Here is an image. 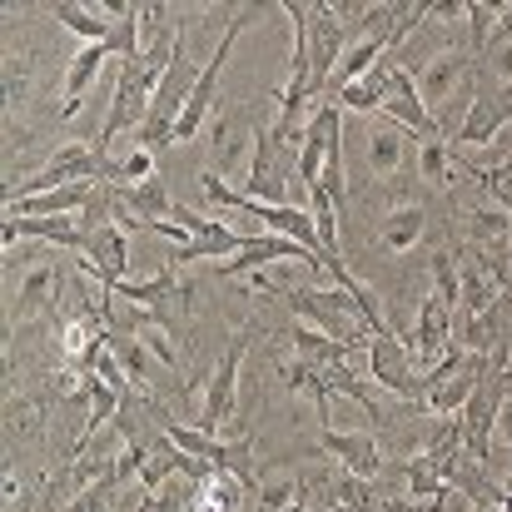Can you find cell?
I'll list each match as a JSON object with an SVG mask.
<instances>
[{
    "label": "cell",
    "mask_w": 512,
    "mask_h": 512,
    "mask_svg": "<svg viewBox=\"0 0 512 512\" xmlns=\"http://www.w3.org/2000/svg\"><path fill=\"white\" fill-rule=\"evenodd\" d=\"M284 259L304 264L309 274L329 269V264H324L319 254H309L304 244H294V239H284V234H249V239H244V249H239L234 259L214 264V274H219V279H239V274H264L269 264H284Z\"/></svg>",
    "instance_id": "cell-8"
},
{
    "label": "cell",
    "mask_w": 512,
    "mask_h": 512,
    "mask_svg": "<svg viewBox=\"0 0 512 512\" xmlns=\"http://www.w3.org/2000/svg\"><path fill=\"white\" fill-rule=\"evenodd\" d=\"M428 239V209L423 204H393L378 219V244L388 254H413Z\"/></svg>",
    "instance_id": "cell-15"
},
{
    "label": "cell",
    "mask_w": 512,
    "mask_h": 512,
    "mask_svg": "<svg viewBox=\"0 0 512 512\" xmlns=\"http://www.w3.org/2000/svg\"><path fill=\"white\" fill-rule=\"evenodd\" d=\"M304 35H309V60H314V85H319V100H324L343 50H348V25L339 20V5H324V0L304 5Z\"/></svg>",
    "instance_id": "cell-7"
},
{
    "label": "cell",
    "mask_w": 512,
    "mask_h": 512,
    "mask_svg": "<svg viewBox=\"0 0 512 512\" xmlns=\"http://www.w3.org/2000/svg\"><path fill=\"white\" fill-rule=\"evenodd\" d=\"M418 174H423V184H433V189H453V145H448L443 135L418 140Z\"/></svg>",
    "instance_id": "cell-21"
},
{
    "label": "cell",
    "mask_w": 512,
    "mask_h": 512,
    "mask_svg": "<svg viewBox=\"0 0 512 512\" xmlns=\"http://www.w3.org/2000/svg\"><path fill=\"white\" fill-rule=\"evenodd\" d=\"M468 75H473V55H468L463 45H443V50H433V55L418 65L413 80H418V95H423L428 115L438 120V130H443V120H448V110H453V90H463Z\"/></svg>",
    "instance_id": "cell-4"
},
{
    "label": "cell",
    "mask_w": 512,
    "mask_h": 512,
    "mask_svg": "<svg viewBox=\"0 0 512 512\" xmlns=\"http://www.w3.org/2000/svg\"><path fill=\"white\" fill-rule=\"evenodd\" d=\"M433 294L458 314V304H463V274H458V254H448V249H433Z\"/></svg>",
    "instance_id": "cell-24"
},
{
    "label": "cell",
    "mask_w": 512,
    "mask_h": 512,
    "mask_svg": "<svg viewBox=\"0 0 512 512\" xmlns=\"http://www.w3.org/2000/svg\"><path fill=\"white\" fill-rule=\"evenodd\" d=\"M5 428L35 438V433H40V408H35L25 393H10V403H5Z\"/></svg>",
    "instance_id": "cell-27"
},
{
    "label": "cell",
    "mask_w": 512,
    "mask_h": 512,
    "mask_svg": "<svg viewBox=\"0 0 512 512\" xmlns=\"http://www.w3.org/2000/svg\"><path fill=\"white\" fill-rule=\"evenodd\" d=\"M60 299H65V269H60V264H30V269L20 274L15 299H10V319L25 324V319H35V314H55Z\"/></svg>",
    "instance_id": "cell-13"
},
{
    "label": "cell",
    "mask_w": 512,
    "mask_h": 512,
    "mask_svg": "<svg viewBox=\"0 0 512 512\" xmlns=\"http://www.w3.org/2000/svg\"><path fill=\"white\" fill-rule=\"evenodd\" d=\"M115 194L125 199V209L135 214V219H145V224H174V194L160 184V179H150V184H115Z\"/></svg>",
    "instance_id": "cell-18"
},
{
    "label": "cell",
    "mask_w": 512,
    "mask_h": 512,
    "mask_svg": "<svg viewBox=\"0 0 512 512\" xmlns=\"http://www.w3.org/2000/svg\"><path fill=\"white\" fill-rule=\"evenodd\" d=\"M110 60H115V55H110L105 45H80V50H75V60H70V70H65V105H60L55 120H75V115H80V105H85L95 75H100Z\"/></svg>",
    "instance_id": "cell-16"
},
{
    "label": "cell",
    "mask_w": 512,
    "mask_h": 512,
    "mask_svg": "<svg viewBox=\"0 0 512 512\" xmlns=\"http://www.w3.org/2000/svg\"><path fill=\"white\" fill-rule=\"evenodd\" d=\"M50 15H55L70 35H80L85 45H105V40H110V30H115V20H110L95 0H90V5H80V0H55V5H50Z\"/></svg>",
    "instance_id": "cell-17"
},
{
    "label": "cell",
    "mask_w": 512,
    "mask_h": 512,
    "mask_svg": "<svg viewBox=\"0 0 512 512\" xmlns=\"http://www.w3.org/2000/svg\"><path fill=\"white\" fill-rule=\"evenodd\" d=\"M40 498H45L40 483H25L15 468L5 473V512H35L40 508Z\"/></svg>",
    "instance_id": "cell-26"
},
{
    "label": "cell",
    "mask_w": 512,
    "mask_h": 512,
    "mask_svg": "<svg viewBox=\"0 0 512 512\" xmlns=\"http://www.w3.org/2000/svg\"><path fill=\"white\" fill-rule=\"evenodd\" d=\"M150 100H155V80L145 70V60H115V90H110V115L100 125V140L95 150L105 155L115 135H135L145 120H150Z\"/></svg>",
    "instance_id": "cell-1"
},
{
    "label": "cell",
    "mask_w": 512,
    "mask_h": 512,
    "mask_svg": "<svg viewBox=\"0 0 512 512\" xmlns=\"http://www.w3.org/2000/svg\"><path fill=\"white\" fill-rule=\"evenodd\" d=\"M319 448L339 463L343 473H358V478H368V483H378V473H383V448H378V438L373 433H343V428H319Z\"/></svg>",
    "instance_id": "cell-14"
},
{
    "label": "cell",
    "mask_w": 512,
    "mask_h": 512,
    "mask_svg": "<svg viewBox=\"0 0 512 512\" xmlns=\"http://www.w3.org/2000/svg\"><path fill=\"white\" fill-rule=\"evenodd\" d=\"M25 85H30V65L25 60H5V110H15L20 100H25Z\"/></svg>",
    "instance_id": "cell-30"
},
{
    "label": "cell",
    "mask_w": 512,
    "mask_h": 512,
    "mask_svg": "<svg viewBox=\"0 0 512 512\" xmlns=\"http://www.w3.org/2000/svg\"><path fill=\"white\" fill-rule=\"evenodd\" d=\"M512 120V100L508 90H478L473 100H468V115H463V125H458V150L463 155H473V150H488L503 130H508Z\"/></svg>",
    "instance_id": "cell-10"
},
{
    "label": "cell",
    "mask_w": 512,
    "mask_h": 512,
    "mask_svg": "<svg viewBox=\"0 0 512 512\" xmlns=\"http://www.w3.org/2000/svg\"><path fill=\"white\" fill-rule=\"evenodd\" d=\"M378 115L393 120V125H403L413 140H433V135H443L438 120L428 115L423 95H418V80L408 75V65H398V55H393V75H388V95H383V110H378Z\"/></svg>",
    "instance_id": "cell-9"
},
{
    "label": "cell",
    "mask_w": 512,
    "mask_h": 512,
    "mask_svg": "<svg viewBox=\"0 0 512 512\" xmlns=\"http://www.w3.org/2000/svg\"><path fill=\"white\" fill-rule=\"evenodd\" d=\"M115 179H125L130 189H135V184H150V179H155V155H150V150H130V155L115 165Z\"/></svg>",
    "instance_id": "cell-29"
},
{
    "label": "cell",
    "mask_w": 512,
    "mask_h": 512,
    "mask_svg": "<svg viewBox=\"0 0 512 512\" xmlns=\"http://www.w3.org/2000/svg\"><path fill=\"white\" fill-rule=\"evenodd\" d=\"M199 498H204L209 508H219V512H239L244 508V498H254V488H244L234 473H219V468H214V478L199 488Z\"/></svg>",
    "instance_id": "cell-23"
},
{
    "label": "cell",
    "mask_w": 512,
    "mask_h": 512,
    "mask_svg": "<svg viewBox=\"0 0 512 512\" xmlns=\"http://www.w3.org/2000/svg\"><path fill=\"white\" fill-rule=\"evenodd\" d=\"M324 493H329V503H334L339 512H383L378 483H368V478H358V473H339V478H329V483H324Z\"/></svg>",
    "instance_id": "cell-20"
},
{
    "label": "cell",
    "mask_w": 512,
    "mask_h": 512,
    "mask_svg": "<svg viewBox=\"0 0 512 512\" xmlns=\"http://www.w3.org/2000/svg\"><path fill=\"white\" fill-rule=\"evenodd\" d=\"M363 170H368V179H403L408 170H418V140L403 125H393L383 115H368V125H363Z\"/></svg>",
    "instance_id": "cell-5"
},
{
    "label": "cell",
    "mask_w": 512,
    "mask_h": 512,
    "mask_svg": "<svg viewBox=\"0 0 512 512\" xmlns=\"http://www.w3.org/2000/svg\"><path fill=\"white\" fill-rule=\"evenodd\" d=\"M289 343H294V353L309 358L314 368H334V363H348L353 353H363V348H348V343L329 339V334H319V329H309V324H299V319H294V329H289Z\"/></svg>",
    "instance_id": "cell-19"
},
{
    "label": "cell",
    "mask_w": 512,
    "mask_h": 512,
    "mask_svg": "<svg viewBox=\"0 0 512 512\" xmlns=\"http://www.w3.org/2000/svg\"><path fill=\"white\" fill-rule=\"evenodd\" d=\"M254 334H259V329H239L234 343L219 353V363H214V373H209V383H204V398H199V428H204V433H219V428L234 418V403H239V368H244V353H249Z\"/></svg>",
    "instance_id": "cell-3"
},
{
    "label": "cell",
    "mask_w": 512,
    "mask_h": 512,
    "mask_svg": "<svg viewBox=\"0 0 512 512\" xmlns=\"http://www.w3.org/2000/svg\"><path fill=\"white\" fill-rule=\"evenodd\" d=\"M110 299H125L130 309H150L155 319H165V324H174L184 309H189V279H184V269L174 264V259H165L160 269H155V279H125V284H115V289H105Z\"/></svg>",
    "instance_id": "cell-6"
},
{
    "label": "cell",
    "mask_w": 512,
    "mask_h": 512,
    "mask_svg": "<svg viewBox=\"0 0 512 512\" xmlns=\"http://www.w3.org/2000/svg\"><path fill=\"white\" fill-rule=\"evenodd\" d=\"M105 343L115 348V358L125 363V373H130L135 383H150V348L135 339V334H115V329H110V334H105Z\"/></svg>",
    "instance_id": "cell-25"
},
{
    "label": "cell",
    "mask_w": 512,
    "mask_h": 512,
    "mask_svg": "<svg viewBox=\"0 0 512 512\" xmlns=\"http://www.w3.org/2000/svg\"><path fill=\"white\" fill-rule=\"evenodd\" d=\"M363 358H368V373H373L388 393H403V398L418 393V363H413V348L398 339V334H373L368 348H363Z\"/></svg>",
    "instance_id": "cell-11"
},
{
    "label": "cell",
    "mask_w": 512,
    "mask_h": 512,
    "mask_svg": "<svg viewBox=\"0 0 512 512\" xmlns=\"http://www.w3.org/2000/svg\"><path fill=\"white\" fill-rule=\"evenodd\" d=\"M254 145H259V120L249 115V105L214 110V125H209V155H214V165L209 170L219 174L224 184L229 179H249Z\"/></svg>",
    "instance_id": "cell-2"
},
{
    "label": "cell",
    "mask_w": 512,
    "mask_h": 512,
    "mask_svg": "<svg viewBox=\"0 0 512 512\" xmlns=\"http://www.w3.org/2000/svg\"><path fill=\"white\" fill-rule=\"evenodd\" d=\"M512 373V368H508ZM493 438L512 448V378H508V393H503V408H498V423H493Z\"/></svg>",
    "instance_id": "cell-31"
},
{
    "label": "cell",
    "mask_w": 512,
    "mask_h": 512,
    "mask_svg": "<svg viewBox=\"0 0 512 512\" xmlns=\"http://www.w3.org/2000/svg\"><path fill=\"white\" fill-rule=\"evenodd\" d=\"M478 179H483V194L493 199V209L512 214V160H508V165H498V170L478 174Z\"/></svg>",
    "instance_id": "cell-28"
},
{
    "label": "cell",
    "mask_w": 512,
    "mask_h": 512,
    "mask_svg": "<svg viewBox=\"0 0 512 512\" xmlns=\"http://www.w3.org/2000/svg\"><path fill=\"white\" fill-rule=\"evenodd\" d=\"M498 20H503V0H468V45L478 55H488Z\"/></svg>",
    "instance_id": "cell-22"
},
{
    "label": "cell",
    "mask_w": 512,
    "mask_h": 512,
    "mask_svg": "<svg viewBox=\"0 0 512 512\" xmlns=\"http://www.w3.org/2000/svg\"><path fill=\"white\" fill-rule=\"evenodd\" d=\"M80 259L105 289H115V284H125V269H130V234L115 219L100 224V229H85V254Z\"/></svg>",
    "instance_id": "cell-12"
},
{
    "label": "cell",
    "mask_w": 512,
    "mask_h": 512,
    "mask_svg": "<svg viewBox=\"0 0 512 512\" xmlns=\"http://www.w3.org/2000/svg\"><path fill=\"white\" fill-rule=\"evenodd\" d=\"M473 512H503V508H498V498H493V503H478Z\"/></svg>",
    "instance_id": "cell-32"
}]
</instances>
